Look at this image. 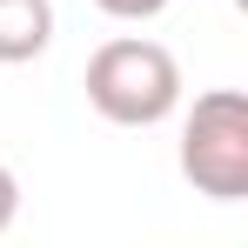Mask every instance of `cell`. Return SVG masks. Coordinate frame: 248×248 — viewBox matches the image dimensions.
I'll list each match as a JSON object with an SVG mask.
<instances>
[{
    "mask_svg": "<svg viewBox=\"0 0 248 248\" xmlns=\"http://www.w3.org/2000/svg\"><path fill=\"white\" fill-rule=\"evenodd\" d=\"M101 14H114V20H155L168 0H94Z\"/></svg>",
    "mask_w": 248,
    "mask_h": 248,
    "instance_id": "277c9868",
    "label": "cell"
},
{
    "mask_svg": "<svg viewBox=\"0 0 248 248\" xmlns=\"http://www.w3.org/2000/svg\"><path fill=\"white\" fill-rule=\"evenodd\" d=\"M14 215H20V181H14V168L0 161V235L14 228Z\"/></svg>",
    "mask_w": 248,
    "mask_h": 248,
    "instance_id": "5b68a950",
    "label": "cell"
},
{
    "mask_svg": "<svg viewBox=\"0 0 248 248\" xmlns=\"http://www.w3.org/2000/svg\"><path fill=\"white\" fill-rule=\"evenodd\" d=\"M87 108L114 127H161L181 108V61L148 34H114L87 54Z\"/></svg>",
    "mask_w": 248,
    "mask_h": 248,
    "instance_id": "6da1fadb",
    "label": "cell"
},
{
    "mask_svg": "<svg viewBox=\"0 0 248 248\" xmlns=\"http://www.w3.org/2000/svg\"><path fill=\"white\" fill-rule=\"evenodd\" d=\"M54 41V0H0V67H27Z\"/></svg>",
    "mask_w": 248,
    "mask_h": 248,
    "instance_id": "3957f363",
    "label": "cell"
},
{
    "mask_svg": "<svg viewBox=\"0 0 248 248\" xmlns=\"http://www.w3.org/2000/svg\"><path fill=\"white\" fill-rule=\"evenodd\" d=\"M181 174L208 202H248V94L208 87L181 114Z\"/></svg>",
    "mask_w": 248,
    "mask_h": 248,
    "instance_id": "7a4b0ae2",
    "label": "cell"
}]
</instances>
